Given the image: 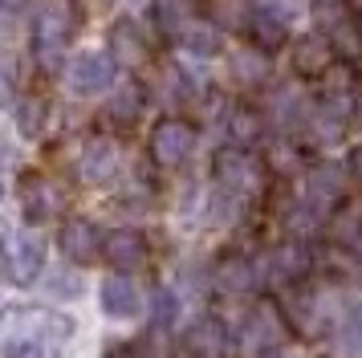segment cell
<instances>
[{"label": "cell", "instance_id": "6da1fadb", "mask_svg": "<svg viewBox=\"0 0 362 358\" xmlns=\"http://www.w3.org/2000/svg\"><path fill=\"white\" fill-rule=\"evenodd\" d=\"M78 29V13L69 0H41L33 13V25H29V45H33V57L45 69L57 65V57L66 53L69 37Z\"/></svg>", "mask_w": 362, "mask_h": 358}, {"label": "cell", "instance_id": "7a4b0ae2", "mask_svg": "<svg viewBox=\"0 0 362 358\" xmlns=\"http://www.w3.org/2000/svg\"><path fill=\"white\" fill-rule=\"evenodd\" d=\"M310 13L322 37H329V45L342 57H350V62L362 57V25L354 16V0H313Z\"/></svg>", "mask_w": 362, "mask_h": 358}, {"label": "cell", "instance_id": "3957f363", "mask_svg": "<svg viewBox=\"0 0 362 358\" xmlns=\"http://www.w3.org/2000/svg\"><path fill=\"white\" fill-rule=\"evenodd\" d=\"M216 183H220L224 195L245 204L264 187V167L257 155H248V146H224L216 155Z\"/></svg>", "mask_w": 362, "mask_h": 358}, {"label": "cell", "instance_id": "277c9868", "mask_svg": "<svg viewBox=\"0 0 362 358\" xmlns=\"http://www.w3.org/2000/svg\"><path fill=\"white\" fill-rule=\"evenodd\" d=\"M45 269V244L33 232H8V244H4V277L8 285L17 289H29Z\"/></svg>", "mask_w": 362, "mask_h": 358}, {"label": "cell", "instance_id": "5b68a950", "mask_svg": "<svg viewBox=\"0 0 362 358\" xmlns=\"http://www.w3.org/2000/svg\"><path fill=\"white\" fill-rule=\"evenodd\" d=\"M196 151V127L183 118H163L151 130V159L159 167H180L187 163V155Z\"/></svg>", "mask_w": 362, "mask_h": 358}, {"label": "cell", "instance_id": "8992f818", "mask_svg": "<svg viewBox=\"0 0 362 358\" xmlns=\"http://www.w3.org/2000/svg\"><path fill=\"white\" fill-rule=\"evenodd\" d=\"M281 318H277V309L273 306H252L245 313V322H240V350H248V354H269L273 346H277L281 338Z\"/></svg>", "mask_w": 362, "mask_h": 358}, {"label": "cell", "instance_id": "52a82bcc", "mask_svg": "<svg viewBox=\"0 0 362 358\" xmlns=\"http://www.w3.org/2000/svg\"><path fill=\"white\" fill-rule=\"evenodd\" d=\"M57 244H62L66 260H74V265H94L98 253L106 248V236L98 232V224H90V220L78 216V220H66V224H62Z\"/></svg>", "mask_w": 362, "mask_h": 358}, {"label": "cell", "instance_id": "ba28073f", "mask_svg": "<svg viewBox=\"0 0 362 358\" xmlns=\"http://www.w3.org/2000/svg\"><path fill=\"white\" fill-rule=\"evenodd\" d=\"M342 195H346V171L338 167V163L313 167L310 179H305V208H310L313 216H326Z\"/></svg>", "mask_w": 362, "mask_h": 358}, {"label": "cell", "instance_id": "9c48e42d", "mask_svg": "<svg viewBox=\"0 0 362 358\" xmlns=\"http://www.w3.org/2000/svg\"><path fill=\"white\" fill-rule=\"evenodd\" d=\"M115 74H118V62L106 49V53H82L69 69V81H74L78 94H102V90L115 86Z\"/></svg>", "mask_w": 362, "mask_h": 358}, {"label": "cell", "instance_id": "30bf717a", "mask_svg": "<svg viewBox=\"0 0 362 358\" xmlns=\"http://www.w3.org/2000/svg\"><path fill=\"white\" fill-rule=\"evenodd\" d=\"M147 236L139 232V228H115L110 236H106V248H102V257L106 265H115L118 273H134V269H143L147 265Z\"/></svg>", "mask_w": 362, "mask_h": 358}, {"label": "cell", "instance_id": "8fae6325", "mask_svg": "<svg viewBox=\"0 0 362 358\" xmlns=\"http://www.w3.org/2000/svg\"><path fill=\"white\" fill-rule=\"evenodd\" d=\"M62 204H66V195H62V187H57L53 179H41V175L25 179V187H21V208H25V216H29L33 224L57 220V216H62Z\"/></svg>", "mask_w": 362, "mask_h": 358}, {"label": "cell", "instance_id": "7c38bea8", "mask_svg": "<svg viewBox=\"0 0 362 358\" xmlns=\"http://www.w3.org/2000/svg\"><path fill=\"white\" fill-rule=\"evenodd\" d=\"M98 301L110 318H118V322H131V318L143 313V293H139V285H134L127 273L106 277L98 285Z\"/></svg>", "mask_w": 362, "mask_h": 358}, {"label": "cell", "instance_id": "4fadbf2b", "mask_svg": "<svg viewBox=\"0 0 362 358\" xmlns=\"http://www.w3.org/2000/svg\"><path fill=\"white\" fill-rule=\"evenodd\" d=\"M334 53L338 49L329 45V37H322V33H305V37H297L293 41V74H301V78H326L329 65H334Z\"/></svg>", "mask_w": 362, "mask_h": 358}, {"label": "cell", "instance_id": "5bb4252c", "mask_svg": "<svg viewBox=\"0 0 362 358\" xmlns=\"http://www.w3.org/2000/svg\"><path fill=\"white\" fill-rule=\"evenodd\" d=\"M118 163H122V155L110 139H90L78 155V175H82V183H110Z\"/></svg>", "mask_w": 362, "mask_h": 358}, {"label": "cell", "instance_id": "9a60e30c", "mask_svg": "<svg viewBox=\"0 0 362 358\" xmlns=\"http://www.w3.org/2000/svg\"><path fill=\"white\" fill-rule=\"evenodd\" d=\"M110 53H115V62H127V65L147 62L151 41L134 16H118L115 25H110Z\"/></svg>", "mask_w": 362, "mask_h": 358}, {"label": "cell", "instance_id": "2e32d148", "mask_svg": "<svg viewBox=\"0 0 362 358\" xmlns=\"http://www.w3.org/2000/svg\"><path fill=\"white\" fill-rule=\"evenodd\" d=\"M329 354L334 358H362V301L346 306L329 334Z\"/></svg>", "mask_w": 362, "mask_h": 358}, {"label": "cell", "instance_id": "e0dca14e", "mask_svg": "<svg viewBox=\"0 0 362 358\" xmlns=\"http://www.w3.org/2000/svg\"><path fill=\"white\" fill-rule=\"evenodd\" d=\"M269 269L264 273L273 277V281H281V285H289V281H301V277L310 273V253H305V244H277L273 253H269V260H264Z\"/></svg>", "mask_w": 362, "mask_h": 358}, {"label": "cell", "instance_id": "ac0fdd59", "mask_svg": "<svg viewBox=\"0 0 362 358\" xmlns=\"http://www.w3.org/2000/svg\"><path fill=\"white\" fill-rule=\"evenodd\" d=\"M4 358H57V338L29 334V330H4Z\"/></svg>", "mask_w": 362, "mask_h": 358}, {"label": "cell", "instance_id": "d6986e66", "mask_svg": "<svg viewBox=\"0 0 362 358\" xmlns=\"http://www.w3.org/2000/svg\"><path fill=\"white\" fill-rule=\"evenodd\" d=\"M187 350L196 358H216L228 350V330L216 322V318H199L192 330H187Z\"/></svg>", "mask_w": 362, "mask_h": 358}, {"label": "cell", "instance_id": "ffe728a7", "mask_svg": "<svg viewBox=\"0 0 362 358\" xmlns=\"http://www.w3.org/2000/svg\"><path fill=\"white\" fill-rule=\"evenodd\" d=\"M269 118L277 122V130H297L301 122H310V110H305V98L297 94L293 86H285L269 98Z\"/></svg>", "mask_w": 362, "mask_h": 358}, {"label": "cell", "instance_id": "44dd1931", "mask_svg": "<svg viewBox=\"0 0 362 358\" xmlns=\"http://www.w3.org/2000/svg\"><path fill=\"white\" fill-rule=\"evenodd\" d=\"M310 122H313L322 143H338L346 134V127H350V102L346 98H326V106L313 114Z\"/></svg>", "mask_w": 362, "mask_h": 358}, {"label": "cell", "instance_id": "7402d4cb", "mask_svg": "<svg viewBox=\"0 0 362 358\" xmlns=\"http://www.w3.org/2000/svg\"><path fill=\"white\" fill-rule=\"evenodd\" d=\"M248 33H252V45L257 49H281L285 45V16L273 13V8H252V21H248Z\"/></svg>", "mask_w": 362, "mask_h": 358}, {"label": "cell", "instance_id": "603a6c76", "mask_svg": "<svg viewBox=\"0 0 362 358\" xmlns=\"http://www.w3.org/2000/svg\"><path fill=\"white\" fill-rule=\"evenodd\" d=\"M264 78H269L264 49H240V53H232V81L236 86H261Z\"/></svg>", "mask_w": 362, "mask_h": 358}, {"label": "cell", "instance_id": "cb8c5ba5", "mask_svg": "<svg viewBox=\"0 0 362 358\" xmlns=\"http://www.w3.org/2000/svg\"><path fill=\"white\" fill-rule=\"evenodd\" d=\"M257 281H261V269H252L248 260H224V265L216 269V285L228 293V297L232 293H248Z\"/></svg>", "mask_w": 362, "mask_h": 358}, {"label": "cell", "instance_id": "d4e9b609", "mask_svg": "<svg viewBox=\"0 0 362 358\" xmlns=\"http://www.w3.org/2000/svg\"><path fill=\"white\" fill-rule=\"evenodd\" d=\"M224 122H228V139H232L236 146H252L257 139H261V130H264L261 114L248 110V106H232Z\"/></svg>", "mask_w": 362, "mask_h": 358}, {"label": "cell", "instance_id": "484cf974", "mask_svg": "<svg viewBox=\"0 0 362 358\" xmlns=\"http://www.w3.org/2000/svg\"><path fill=\"white\" fill-rule=\"evenodd\" d=\"M192 16H196V0H155V25L163 33L187 29Z\"/></svg>", "mask_w": 362, "mask_h": 358}, {"label": "cell", "instance_id": "4316f807", "mask_svg": "<svg viewBox=\"0 0 362 358\" xmlns=\"http://www.w3.org/2000/svg\"><path fill=\"white\" fill-rule=\"evenodd\" d=\"M208 13H212V25H220V29H248L252 4L248 0H212Z\"/></svg>", "mask_w": 362, "mask_h": 358}, {"label": "cell", "instance_id": "83f0119b", "mask_svg": "<svg viewBox=\"0 0 362 358\" xmlns=\"http://www.w3.org/2000/svg\"><path fill=\"white\" fill-rule=\"evenodd\" d=\"M151 318H155V330H171L175 325V318H180V297H175V289H167V285L155 289V297H151Z\"/></svg>", "mask_w": 362, "mask_h": 358}, {"label": "cell", "instance_id": "f1b7e54d", "mask_svg": "<svg viewBox=\"0 0 362 358\" xmlns=\"http://www.w3.org/2000/svg\"><path fill=\"white\" fill-rule=\"evenodd\" d=\"M183 49L192 53V57H216L220 53V37H216L212 29H199V25H192V29H183Z\"/></svg>", "mask_w": 362, "mask_h": 358}, {"label": "cell", "instance_id": "f546056e", "mask_svg": "<svg viewBox=\"0 0 362 358\" xmlns=\"http://www.w3.org/2000/svg\"><path fill=\"white\" fill-rule=\"evenodd\" d=\"M139 110H143V94H139V86H127V90L110 102V118H115V122H134Z\"/></svg>", "mask_w": 362, "mask_h": 358}, {"label": "cell", "instance_id": "4dcf8cb0", "mask_svg": "<svg viewBox=\"0 0 362 358\" xmlns=\"http://www.w3.org/2000/svg\"><path fill=\"white\" fill-rule=\"evenodd\" d=\"M41 102H33V98H25V102H17V127H21V134H29L33 139L37 130H41Z\"/></svg>", "mask_w": 362, "mask_h": 358}, {"label": "cell", "instance_id": "1f68e13d", "mask_svg": "<svg viewBox=\"0 0 362 358\" xmlns=\"http://www.w3.org/2000/svg\"><path fill=\"white\" fill-rule=\"evenodd\" d=\"M49 293H53V297H62V293L78 297V293H82V277H78V273H57L49 281Z\"/></svg>", "mask_w": 362, "mask_h": 358}, {"label": "cell", "instance_id": "d6a6232c", "mask_svg": "<svg viewBox=\"0 0 362 358\" xmlns=\"http://www.w3.org/2000/svg\"><path fill=\"white\" fill-rule=\"evenodd\" d=\"M106 358H147V354H143V350H131V346H127V350H115V354H106Z\"/></svg>", "mask_w": 362, "mask_h": 358}, {"label": "cell", "instance_id": "836d02e7", "mask_svg": "<svg viewBox=\"0 0 362 358\" xmlns=\"http://www.w3.org/2000/svg\"><path fill=\"white\" fill-rule=\"evenodd\" d=\"M273 4H281V8H297V0H264V8H273Z\"/></svg>", "mask_w": 362, "mask_h": 358}, {"label": "cell", "instance_id": "e575fe53", "mask_svg": "<svg viewBox=\"0 0 362 358\" xmlns=\"http://www.w3.org/2000/svg\"><path fill=\"white\" fill-rule=\"evenodd\" d=\"M350 167H354V175L362 179V151H354V159H350Z\"/></svg>", "mask_w": 362, "mask_h": 358}, {"label": "cell", "instance_id": "d590c367", "mask_svg": "<svg viewBox=\"0 0 362 358\" xmlns=\"http://www.w3.org/2000/svg\"><path fill=\"white\" fill-rule=\"evenodd\" d=\"M261 358H293V354H285V350H269V354H261Z\"/></svg>", "mask_w": 362, "mask_h": 358}, {"label": "cell", "instance_id": "8d00e7d4", "mask_svg": "<svg viewBox=\"0 0 362 358\" xmlns=\"http://www.w3.org/2000/svg\"><path fill=\"white\" fill-rule=\"evenodd\" d=\"M354 4H362V0H354Z\"/></svg>", "mask_w": 362, "mask_h": 358}]
</instances>
